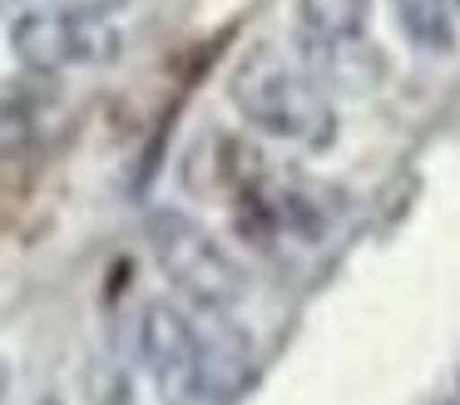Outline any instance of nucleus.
Returning a JSON list of instances; mask_svg holds the SVG:
<instances>
[{
  "mask_svg": "<svg viewBox=\"0 0 460 405\" xmlns=\"http://www.w3.org/2000/svg\"><path fill=\"white\" fill-rule=\"evenodd\" d=\"M228 94L248 124H258L272 138H297V144H327L332 138V104L288 55L258 45L233 69Z\"/></svg>",
  "mask_w": 460,
  "mask_h": 405,
  "instance_id": "f257e3e1",
  "label": "nucleus"
},
{
  "mask_svg": "<svg viewBox=\"0 0 460 405\" xmlns=\"http://www.w3.org/2000/svg\"><path fill=\"white\" fill-rule=\"evenodd\" d=\"M144 237H149V252L164 267V277L183 296H193L199 312H223L243 296V267L199 217L179 213V207H154L144 217Z\"/></svg>",
  "mask_w": 460,
  "mask_h": 405,
  "instance_id": "f03ea898",
  "label": "nucleus"
},
{
  "mask_svg": "<svg viewBox=\"0 0 460 405\" xmlns=\"http://www.w3.org/2000/svg\"><path fill=\"white\" fill-rule=\"evenodd\" d=\"M119 30L90 15H65V10H25L11 25V49L31 75H65L84 65H110L119 55Z\"/></svg>",
  "mask_w": 460,
  "mask_h": 405,
  "instance_id": "7ed1b4c3",
  "label": "nucleus"
},
{
  "mask_svg": "<svg viewBox=\"0 0 460 405\" xmlns=\"http://www.w3.org/2000/svg\"><path fill=\"white\" fill-rule=\"evenodd\" d=\"M139 356H144V371H149L154 391L164 395V405H193L208 395L199 326L179 306L149 302L139 312Z\"/></svg>",
  "mask_w": 460,
  "mask_h": 405,
  "instance_id": "20e7f679",
  "label": "nucleus"
},
{
  "mask_svg": "<svg viewBox=\"0 0 460 405\" xmlns=\"http://www.w3.org/2000/svg\"><path fill=\"white\" fill-rule=\"evenodd\" d=\"M396 5V25L406 40L426 55H450L456 45V20H450V0H391Z\"/></svg>",
  "mask_w": 460,
  "mask_h": 405,
  "instance_id": "39448f33",
  "label": "nucleus"
},
{
  "mask_svg": "<svg viewBox=\"0 0 460 405\" xmlns=\"http://www.w3.org/2000/svg\"><path fill=\"white\" fill-rule=\"evenodd\" d=\"M302 20L322 45H347L367 25V0H302Z\"/></svg>",
  "mask_w": 460,
  "mask_h": 405,
  "instance_id": "423d86ee",
  "label": "nucleus"
},
{
  "mask_svg": "<svg viewBox=\"0 0 460 405\" xmlns=\"http://www.w3.org/2000/svg\"><path fill=\"white\" fill-rule=\"evenodd\" d=\"M35 138V109L21 94H0V158L21 154Z\"/></svg>",
  "mask_w": 460,
  "mask_h": 405,
  "instance_id": "0eeeda50",
  "label": "nucleus"
},
{
  "mask_svg": "<svg viewBox=\"0 0 460 405\" xmlns=\"http://www.w3.org/2000/svg\"><path fill=\"white\" fill-rule=\"evenodd\" d=\"M45 10H65V15H90V20H104L114 10H124L129 0H40Z\"/></svg>",
  "mask_w": 460,
  "mask_h": 405,
  "instance_id": "6e6552de",
  "label": "nucleus"
},
{
  "mask_svg": "<svg viewBox=\"0 0 460 405\" xmlns=\"http://www.w3.org/2000/svg\"><path fill=\"white\" fill-rule=\"evenodd\" d=\"M5 391H11V371L0 365V405H5Z\"/></svg>",
  "mask_w": 460,
  "mask_h": 405,
  "instance_id": "1a4fd4ad",
  "label": "nucleus"
},
{
  "mask_svg": "<svg viewBox=\"0 0 460 405\" xmlns=\"http://www.w3.org/2000/svg\"><path fill=\"white\" fill-rule=\"evenodd\" d=\"M40 405H65V401H40Z\"/></svg>",
  "mask_w": 460,
  "mask_h": 405,
  "instance_id": "9d476101",
  "label": "nucleus"
},
{
  "mask_svg": "<svg viewBox=\"0 0 460 405\" xmlns=\"http://www.w3.org/2000/svg\"><path fill=\"white\" fill-rule=\"evenodd\" d=\"M450 5H456V10H460V0H450Z\"/></svg>",
  "mask_w": 460,
  "mask_h": 405,
  "instance_id": "9b49d317",
  "label": "nucleus"
}]
</instances>
